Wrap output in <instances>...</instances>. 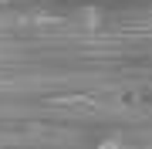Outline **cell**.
<instances>
[{
	"label": "cell",
	"instance_id": "6da1fadb",
	"mask_svg": "<svg viewBox=\"0 0 152 149\" xmlns=\"http://www.w3.org/2000/svg\"><path fill=\"white\" fill-rule=\"evenodd\" d=\"M95 149H122V142H115V139H105V142H98Z\"/></svg>",
	"mask_w": 152,
	"mask_h": 149
}]
</instances>
